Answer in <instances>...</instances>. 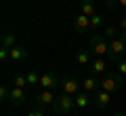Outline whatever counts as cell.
Instances as JSON below:
<instances>
[{
	"label": "cell",
	"mask_w": 126,
	"mask_h": 116,
	"mask_svg": "<svg viewBox=\"0 0 126 116\" xmlns=\"http://www.w3.org/2000/svg\"><path fill=\"white\" fill-rule=\"evenodd\" d=\"M116 70L120 72L122 76H126V57H124V59H120V61L116 63Z\"/></svg>",
	"instance_id": "cell-22"
},
{
	"label": "cell",
	"mask_w": 126,
	"mask_h": 116,
	"mask_svg": "<svg viewBox=\"0 0 126 116\" xmlns=\"http://www.w3.org/2000/svg\"><path fill=\"white\" fill-rule=\"evenodd\" d=\"M103 2H105V6H107L109 11H116L118 6H120V4H118V0H103Z\"/></svg>",
	"instance_id": "cell-24"
},
{
	"label": "cell",
	"mask_w": 126,
	"mask_h": 116,
	"mask_svg": "<svg viewBox=\"0 0 126 116\" xmlns=\"http://www.w3.org/2000/svg\"><path fill=\"white\" fill-rule=\"evenodd\" d=\"M88 51L93 55H97V57H105V55L109 53V40H107V36L103 34V32H97V34L90 38V42H88Z\"/></svg>",
	"instance_id": "cell-1"
},
{
	"label": "cell",
	"mask_w": 126,
	"mask_h": 116,
	"mask_svg": "<svg viewBox=\"0 0 126 116\" xmlns=\"http://www.w3.org/2000/svg\"><path fill=\"white\" fill-rule=\"evenodd\" d=\"M74 97H76V108H80V110H86V108L90 106V101H93L90 93H88V91H84V89H82L78 95H74Z\"/></svg>",
	"instance_id": "cell-11"
},
{
	"label": "cell",
	"mask_w": 126,
	"mask_h": 116,
	"mask_svg": "<svg viewBox=\"0 0 126 116\" xmlns=\"http://www.w3.org/2000/svg\"><path fill=\"white\" fill-rule=\"evenodd\" d=\"M124 55H126V42L122 40L120 36H118V38H111V40H109L107 59H109L111 63H118L120 59H124Z\"/></svg>",
	"instance_id": "cell-3"
},
{
	"label": "cell",
	"mask_w": 126,
	"mask_h": 116,
	"mask_svg": "<svg viewBox=\"0 0 126 116\" xmlns=\"http://www.w3.org/2000/svg\"><path fill=\"white\" fill-rule=\"evenodd\" d=\"M113 116H126V114H124V112H116V114H113Z\"/></svg>",
	"instance_id": "cell-29"
},
{
	"label": "cell",
	"mask_w": 126,
	"mask_h": 116,
	"mask_svg": "<svg viewBox=\"0 0 126 116\" xmlns=\"http://www.w3.org/2000/svg\"><path fill=\"white\" fill-rule=\"evenodd\" d=\"M9 95H11V89H6V87H0V99L9 101Z\"/></svg>",
	"instance_id": "cell-23"
},
{
	"label": "cell",
	"mask_w": 126,
	"mask_h": 116,
	"mask_svg": "<svg viewBox=\"0 0 126 116\" xmlns=\"http://www.w3.org/2000/svg\"><path fill=\"white\" fill-rule=\"evenodd\" d=\"M80 13L88 15V17L97 15V6H94V0H80Z\"/></svg>",
	"instance_id": "cell-14"
},
{
	"label": "cell",
	"mask_w": 126,
	"mask_h": 116,
	"mask_svg": "<svg viewBox=\"0 0 126 116\" xmlns=\"http://www.w3.org/2000/svg\"><path fill=\"white\" fill-rule=\"evenodd\" d=\"M103 25H105V19L101 17V15H93V17H90V32H97Z\"/></svg>",
	"instance_id": "cell-18"
},
{
	"label": "cell",
	"mask_w": 126,
	"mask_h": 116,
	"mask_svg": "<svg viewBox=\"0 0 126 116\" xmlns=\"http://www.w3.org/2000/svg\"><path fill=\"white\" fill-rule=\"evenodd\" d=\"M76 108V97L69 93H61L53 103V110L55 114H69V112Z\"/></svg>",
	"instance_id": "cell-2"
},
{
	"label": "cell",
	"mask_w": 126,
	"mask_h": 116,
	"mask_svg": "<svg viewBox=\"0 0 126 116\" xmlns=\"http://www.w3.org/2000/svg\"><path fill=\"white\" fill-rule=\"evenodd\" d=\"M15 42H17V36H15L13 32H4V34H2V46H9V49H13Z\"/></svg>",
	"instance_id": "cell-17"
},
{
	"label": "cell",
	"mask_w": 126,
	"mask_h": 116,
	"mask_svg": "<svg viewBox=\"0 0 126 116\" xmlns=\"http://www.w3.org/2000/svg\"><path fill=\"white\" fill-rule=\"evenodd\" d=\"M118 27H120V30H126V15L120 17V25H118Z\"/></svg>",
	"instance_id": "cell-25"
},
{
	"label": "cell",
	"mask_w": 126,
	"mask_h": 116,
	"mask_svg": "<svg viewBox=\"0 0 126 116\" xmlns=\"http://www.w3.org/2000/svg\"><path fill=\"white\" fill-rule=\"evenodd\" d=\"M9 101L13 103V106H23V103L27 101V95H25V91L23 89H19V87H13L11 89V95H9Z\"/></svg>",
	"instance_id": "cell-8"
},
{
	"label": "cell",
	"mask_w": 126,
	"mask_h": 116,
	"mask_svg": "<svg viewBox=\"0 0 126 116\" xmlns=\"http://www.w3.org/2000/svg\"><path fill=\"white\" fill-rule=\"evenodd\" d=\"M107 63H109V59H105V57H94L93 63H90V70L99 76V74H103V72L107 70Z\"/></svg>",
	"instance_id": "cell-12"
},
{
	"label": "cell",
	"mask_w": 126,
	"mask_h": 116,
	"mask_svg": "<svg viewBox=\"0 0 126 116\" xmlns=\"http://www.w3.org/2000/svg\"><path fill=\"white\" fill-rule=\"evenodd\" d=\"M25 85H27L25 74H15V76H13V87H19V89H23Z\"/></svg>",
	"instance_id": "cell-21"
},
{
	"label": "cell",
	"mask_w": 126,
	"mask_h": 116,
	"mask_svg": "<svg viewBox=\"0 0 126 116\" xmlns=\"http://www.w3.org/2000/svg\"><path fill=\"white\" fill-rule=\"evenodd\" d=\"M55 99H57V95L53 93V89H44V91L36 97V103H38L40 108H42V106H53Z\"/></svg>",
	"instance_id": "cell-9"
},
{
	"label": "cell",
	"mask_w": 126,
	"mask_h": 116,
	"mask_svg": "<svg viewBox=\"0 0 126 116\" xmlns=\"http://www.w3.org/2000/svg\"><path fill=\"white\" fill-rule=\"evenodd\" d=\"M122 85H124V76H122L118 70L113 72V74H107L103 80H101V89L109 91V93H116V91H120Z\"/></svg>",
	"instance_id": "cell-4"
},
{
	"label": "cell",
	"mask_w": 126,
	"mask_h": 116,
	"mask_svg": "<svg viewBox=\"0 0 126 116\" xmlns=\"http://www.w3.org/2000/svg\"><path fill=\"white\" fill-rule=\"evenodd\" d=\"M109 101H111V93H109V91H105V89H97V91L93 93V103L99 108V110L107 108Z\"/></svg>",
	"instance_id": "cell-6"
},
{
	"label": "cell",
	"mask_w": 126,
	"mask_h": 116,
	"mask_svg": "<svg viewBox=\"0 0 126 116\" xmlns=\"http://www.w3.org/2000/svg\"><path fill=\"white\" fill-rule=\"evenodd\" d=\"M118 36H120L122 40H124V42H126V30H120V34H118Z\"/></svg>",
	"instance_id": "cell-26"
},
{
	"label": "cell",
	"mask_w": 126,
	"mask_h": 116,
	"mask_svg": "<svg viewBox=\"0 0 126 116\" xmlns=\"http://www.w3.org/2000/svg\"><path fill=\"white\" fill-rule=\"evenodd\" d=\"M103 34L107 36V40L118 38V34H120V27H116V25H105V27H103Z\"/></svg>",
	"instance_id": "cell-19"
},
{
	"label": "cell",
	"mask_w": 126,
	"mask_h": 116,
	"mask_svg": "<svg viewBox=\"0 0 126 116\" xmlns=\"http://www.w3.org/2000/svg\"><path fill=\"white\" fill-rule=\"evenodd\" d=\"M80 82L76 80V78H69V76H63L61 78V89H63V93H69V95H78L80 93Z\"/></svg>",
	"instance_id": "cell-7"
},
{
	"label": "cell",
	"mask_w": 126,
	"mask_h": 116,
	"mask_svg": "<svg viewBox=\"0 0 126 116\" xmlns=\"http://www.w3.org/2000/svg\"><path fill=\"white\" fill-rule=\"evenodd\" d=\"M40 76L42 74H38L36 70H30L25 74V78H27V85H40Z\"/></svg>",
	"instance_id": "cell-20"
},
{
	"label": "cell",
	"mask_w": 126,
	"mask_h": 116,
	"mask_svg": "<svg viewBox=\"0 0 126 116\" xmlns=\"http://www.w3.org/2000/svg\"><path fill=\"white\" fill-rule=\"evenodd\" d=\"M40 87L42 89H55V87H61V76L55 74V72H44L40 76Z\"/></svg>",
	"instance_id": "cell-5"
},
{
	"label": "cell",
	"mask_w": 126,
	"mask_h": 116,
	"mask_svg": "<svg viewBox=\"0 0 126 116\" xmlns=\"http://www.w3.org/2000/svg\"><path fill=\"white\" fill-rule=\"evenodd\" d=\"M90 51H78L76 53V61L80 63V66H90V63H93V59H90Z\"/></svg>",
	"instance_id": "cell-16"
},
{
	"label": "cell",
	"mask_w": 126,
	"mask_h": 116,
	"mask_svg": "<svg viewBox=\"0 0 126 116\" xmlns=\"http://www.w3.org/2000/svg\"><path fill=\"white\" fill-rule=\"evenodd\" d=\"M27 116H44V114H42V112H30Z\"/></svg>",
	"instance_id": "cell-27"
},
{
	"label": "cell",
	"mask_w": 126,
	"mask_h": 116,
	"mask_svg": "<svg viewBox=\"0 0 126 116\" xmlns=\"http://www.w3.org/2000/svg\"><path fill=\"white\" fill-rule=\"evenodd\" d=\"M118 4H120V6H124V9H126V0H118Z\"/></svg>",
	"instance_id": "cell-28"
},
{
	"label": "cell",
	"mask_w": 126,
	"mask_h": 116,
	"mask_svg": "<svg viewBox=\"0 0 126 116\" xmlns=\"http://www.w3.org/2000/svg\"><path fill=\"white\" fill-rule=\"evenodd\" d=\"M74 30L76 32H88L90 30V17L84 13H80L78 17H74Z\"/></svg>",
	"instance_id": "cell-10"
},
{
	"label": "cell",
	"mask_w": 126,
	"mask_h": 116,
	"mask_svg": "<svg viewBox=\"0 0 126 116\" xmlns=\"http://www.w3.org/2000/svg\"><path fill=\"white\" fill-rule=\"evenodd\" d=\"M11 59H13V61H25L27 59V51L23 49V46H19V45H15L13 49H11Z\"/></svg>",
	"instance_id": "cell-15"
},
{
	"label": "cell",
	"mask_w": 126,
	"mask_h": 116,
	"mask_svg": "<svg viewBox=\"0 0 126 116\" xmlns=\"http://www.w3.org/2000/svg\"><path fill=\"white\" fill-rule=\"evenodd\" d=\"M82 89L88 91V93H94L97 89H101V80H97L94 76H88V78H84V82H82Z\"/></svg>",
	"instance_id": "cell-13"
}]
</instances>
